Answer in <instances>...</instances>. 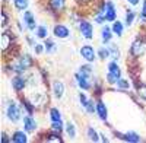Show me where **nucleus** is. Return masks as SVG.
I'll return each mask as SVG.
<instances>
[{
	"mask_svg": "<svg viewBox=\"0 0 146 143\" xmlns=\"http://www.w3.org/2000/svg\"><path fill=\"white\" fill-rule=\"evenodd\" d=\"M32 66V60H31V57L28 56V54H23V56H21V58L18 60V63L12 67L15 72H18V73H21V72H23L25 69H29Z\"/></svg>",
	"mask_w": 146,
	"mask_h": 143,
	"instance_id": "nucleus-1",
	"label": "nucleus"
},
{
	"mask_svg": "<svg viewBox=\"0 0 146 143\" xmlns=\"http://www.w3.org/2000/svg\"><path fill=\"white\" fill-rule=\"evenodd\" d=\"M130 53L133 57H140L146 53V44L140 40H136L135 42L131 44V48H130Z\"/></svg>",
	"mask_w": 146,
	"mask_h": 143,
	"instance_id": "nucleus-2",
	"label": "nucleus"
},
{
	"mask_svg": "<svg viewBox=\"0 0 146 143\" xmlns=\"http://www.w3.org/2000/svg\"><path fill=\"white\" fill-rule=\"evenodd\" d=\"M7 117H9V120H12L13 123H16L21 118V110L18 108V105L13 101L9 102V105H7Z\"/></svg>",
	"mask_w": 146,
	"mask_h": 143,
	"instance_id": "nucleus-3",
	"label": "nucleus"
},
{
	"mask_svg": "<svg viewBox=\"0 0 146 143\" xmlns=\"http://www.w3.org/2000/svg\"><path fill=\"white\" fill-rule=\"evenodd\" d=\"M80 32H82V35L86 40H91L92 37H94V28H92V25L88 22V21H80Z\"/></svg>",
	"mask_w": 146,
	"mask_h": 143,
	"instance_id": "nucleus-4",
	"label": "nucleus"
},
{
	"mask_svg": "<svg viewBox=\"0 0 146 143\" xmlns=\"http://www.w3.org/2000/svg\"><path fill=\"white\" fill-rule=\"evenodd\" d=\"M102 12H104L107 21H115V7H114L113 2H107Z\"/></svg>",
	"mask_w": 146,
	"mask_h": 143,
	"instance_id": "nucleus-5",
	"label": "nucleus"
},
{
	"mask_svg": "<svg viewBox=\"0 0 146 143\" xmlns=\"http://www.w3.org/2000/svg\"><path fill=\"white\" fill-rule=\"evenodd\" d=\"M80 54L82 57L85 58V60H88V62H94L95 60V51L91 45H85L80 48Z\"/></svg>",
	"mask_w": 146,
	"mask_h": 143,
	"instance_id": "nucleus-6",
	"label": "nucleus"
},
{
	"mask_svg": "<svg viewBox=\"0 0 146 143\" xmlns=\"http://www.w3.org/2000/svg\"><path fill=\"white\" fill-rule=\"evenodd\" d=\"M89 77L91 76H86V75H82V73H78L76 75V80H78V85L85 89V91H88L91 88V83H89Z\"/></svg>",
	"mask_w": 146,
	"mask_h": 143,
	"instance_id": "nucleus-7",
	"label": "nucleus"
},
{
	"mask_svg": "<svg viewBox=\"0 0 146 143\" xmlns=\"http://www.w3.org/2000/svg\"><path fill=\"white\" fill-rule=\"evenodd\" d=\"M54 35L58 38H67L70 35V31L64 25H56L54 26Z\"/></svg>",
	"mask_w": 146,
	"mask_h": 143,
	"instance_id": "nucleus-8",
	"label": "nucleus"
},
{
	"mask_svg": "<svg viewBox=\"0 0 146 143\" xmlns=\"http://www.w3.org/2000/svg\"><path fill=\"white\" fill-rule=\"evenodd\" d=\"M23 22L27 23V28L29 31L35 29V18H34V15L31 13V12H25V13H23Z\"/></svg>",
	"mask_w": 146,
	"mask_h": 143,
	"instance_id": "nucleus-9",
	"label": "nucleus"
},
{
	"mask_svg": "<svg viewBox=\"0 0 146 143\" xmlns=\"http://www.w3.org/2000/svg\"><path fill=\"white\" fill-rule=\"evenodd\" d=\"M23 124H25V130L28 133H32V132H35V128H36V123H35V120L31 117V115H28V117H25L23 118Z\"/></svg>",
	"mask_w": 146,
	"mask_h": 143,
	"instance_id": "nucleus-10",
	"label": "nucleus"
},
{
	"mask_svg": "<svg viewBox=\"0 0 146 143\" xmlns=\"http://www.w3.org/2000/svg\"><path fill=\"white\" fill-rule=\"evenodd\" d=\"M53 92H54V97H56V98H62L63 93H64V85H63L62 82L56 80V82L53 83Z\"/></svg>",
	"mask_w": 146,
	"mask_h": 143,
	"instance_id": "nucleus-11",
	"label": "nucleus"
},
{
	"mask_svg": "<svg viewBox=\"0 0 146 143\" xmlns=\"http://www.w3.org/2000/svg\"><path fill=\"white\" fill-rule=\"evenodd\" d=\"M96 113H98V115H100V118L101 120H107V117H108V111H107V107H105V104L104 102H98L96 104Z\"/></svg>",
	"mask_w": 146,
	"mask_h": 143,
	"instance_id": "nucleus-12",
	"label": "nucleus"
},
{
	"mask_svg": "<svg viewBox=\"0 0 146 143\" xmlns=\"http://www.w3.org/2000/svg\"><path fill=\"white\" fill-rule=\"evenodd\" d=\"M12 86H13L15 91H22L23 88H25V79L21 77V76L13 77V80H12Z\"/></svg>",
	"mask_w": 146,
	"mask_h": 143,
	"instance_id": "nucleus-13",
	"label": "nucleus"
},
{
	"mask_svg": "<svg viewBox=\"0 0 146 143\" xmlns=\"http://www.w3.org/2000/svg\"><path fill=\"white\" fill-rule=\"evenodd\" d=\"M12 44V37L7 34V32H3L2 34V50L6 51L7 50V47Z\"/></svg>",
	"mask_w": 146,
	"mask_h": 143,
	"instance_id": "nucleus-14",
	"label": "nucleus"
},
{
	"mask_svg": "<svg viewBox=\"0 0 146 143\" xmlns=\"http://www.w3.org/2000/svg\"><path fill=\"white\" fill-rule=\"evenodd\" d=\"M108 72H110V73H113L114 76H117V77L121 76V70H120V67L117 66L115 62H113V63L108 64Z\"/></svg>",
	"mask_w": 146,
	"mask_h": 143,
	"instance_id": "nucleus-15",
	"label": "nucleus"
},
{
	"mask_svg": "<svg viewBox=\"0 0 146 143\" xmlns=\"http://www.w3.org/2000/svg\"><path fill=\"white\" fill-rule=\"evenodd\" d=\"M12 140H13L15 143H25L27 142V134L23 132H16L13 134V137H12Z\"/></svg>",
	"mask_w": 146,
	"mask_h": 143,
	"instance_id": "nucleus-16",
	"label": "nucleus"
},
{
	"mask_svg": "<svg viewBox=\"0 0 146 143\" xmlns=\"http://www.w3.org/2000/svg\"><path fill=\"white\" fill-rule=\"evenodd\" d=\"M113 32L117 35V37H121V35H123V25H121L120 21H114V23H113Z\"/></svg>",
	"mask_w": 146,
	"mask_h": 143,
	"instance_id": "nucleus-17",
	"label": "nucleus"
},
{
	"mask_svg": "<svg viewBox=\"0 0 146 143\" xmlns=\"http://www.w3.org/2000/svg\"><path fill=\"white\" fill-rule=\"evenodd\" d=\"M50 5L54 10H63L64 9V0H50Z\"/></svg>",
	"mask_w": 146,
	"mask_h": 143,
	"instance_id": "nucleus-18",
	"label": "nucleus"
},
{
	"mask_svg": "<svg viewBox=\"0 0 146 143\" xmlns=\"http://www.w3.org/2000/svg\"><path fill=\"white\" fill-rule=\"evenodd\" d=\"M50 118H51V121H62L60 111H58L57 108H51V110H50Z\"/></svg>",
	"mask_w": 146,
	"mask_h": 143,
	"instance_id": "nucleus-19",
	"label": "nucleus"
},
{
	"mask_svg": "<svg viewBox=\"0 0 146 143\" xmlns=\"http://www.w3.org/2000/svg\"><path fill=\"white\" fill-rule=\"evenodd\" d=\"M62 130H63L62 121H53V124H51V132H53L54 134H60V133H62Z\"/></svg>",
	"mask_w": 146,
	"mask_h": 143,
	"instance_id": "nucleus-20",
	"label": "nucleus"
},
{
	"mask_svg": "<svg viewBox=\"0 0 146 143\" xmlns=\"http://www.w3.org/2000/svg\"><path fill=\"white\" fill-rule=\"evenodd\" d=\"M15 2V7L18 10H23L28 7V0H13Z\"/></svg>",
	"mask_w": 146,
	"mask_h": 143,
	"instance_id": "nucleus-21",
	"label": "nucleus"
},
{
	"mask_svg": "<svg viewBox=\"0 0 146 143\" xmlns=\"http://www.w3.org/2000/svg\"><path fill=\"white\" fill-rule=\"evenodd\" d=\"M111 31L113 29H110L107 26L102 29V40H104V42H110V40H111Z\"/></svg>",
	"mask_w": 146,
	"mask_h": 143,
	"instance_id": "nucleus-22",
	"label": "nucleus"
},
{
	"mask_svg": "<svg viewBox=\"0 0 146 143\" xmlns=\"http://www.w3.org/2000/svg\"><path fill=\"white\" fill-rule=\"evenodd\" d=\"M66 132H67V134L70 136V139H73L76 136V130H75V126H73L72 123H67L66 124Z\"/></svg>",
	"mask_w": 146,
	"mask_h": 143,
	"instance_id": "nucleus-23",
	"label": "nucleus"
},
{
	"mask_svg": "<svg viewBox=\"0 0 146 143\" xmlns=\"http://www.w3.org/2000/svg\"><path fill=\"white\" fill-rule=\"evenodd\" d=\"M110 56H111V57H114V58H118L120 57V50L117 48V47L114 45V44H111V45H110Z\"/></svg>",
	"mask_w": 146,
	"mask_h": 143,
	"instance_id": "nucleus-24",
	"label": "nucleus"
},
{
	"mask_svg": "<svg viewBox=\"0 0 146 143\" xmlns=\"http://www.w3.org/2000/svg\"><path fill=\"white\" fill-rule=\"evenodd\" d=\"M124 139L127 142H140V137L136 133H127V134H124Z\"/></svg>",
	"mask_w": 146,
	"mask_h": 143,
	"instance_id": "nucleus-25",
	"label": "nucleus"
},
{
	"mask_svg": "<svg viewBox=\"0 0 146 143\" xmlns=\"http://www.w3.org/2000/svg\"><path fill=\"white\" fill-rule=\"evenodd\" d=\"M36 37H38V38H45L47 37V28L44 25L36 28Z\"/></svg>",
	"mask_w": 146,
	"mask_h": 143,
	"instance_id": "nucleus-26",
	"label": "nucleus"
},
{
	"mask_svg": "<svg viewBox=\"0 0 146 143\" xmlns=\"http://www.w3.org/2000/svg\"><path fill=\"white\" fill-rule=\"evenodd\" d=\"M56 48H57V47H56V44H54L53 41L48 40V41L45 42V51H47V53H54Z\"/></svg>",
	"mask_w": 146,
	"mask_h": 143,
	"instance_id": "nucleus-27",
	"label": "nucleus"
},
{
	"mask_svg": "<svg viewBox=\"0 0 146 143\" xmlns=\"http://www.w3.org/2000/svg\"><path fill=\"white\" fill-rule=\"evenodd\" d=\"M88 136H89V140H92V142H98V134H96V132H95L92 127L88 128Z\"/></svg>",
	"mask_w": 146,
	"mask_h": 143,
	"instance_id": "nucleus-28",
	"label": "nucleus"
},
{
	"mask_svg": "<svg viewBox=\"0 0 146 143\" xmlns=\"http://www.w3.org/2000/svg\"><path fill=\"white\" fill-rule=\"evenodd\" d=\"M98 56H100V58L105 60L107 57H110V50H108V48H104V47H101L100 51H98Z\"/></svg>",
	"mask_w": 146,
	"mask_h": 143,
	"instance_id": "nucleus-29",
	"label": "nucleus"
},
{
	"mask_svg": "<svg viewBox=\"0 0 146 143\" xmlns=\"http://www.w3.org/2000/svg\"><path fill=\"white\" fill-rule=\"evenodd\" d=\"M79 73H82V75H86V76H91V75H92L91 66H88V64L82 66V67H80V72H79Z\"/></svg>",
	"mask_w": 146,
	"mask_h": 143,
	"instance_id": "nucleus-30",
	"label": "nucleus"
},
{
	"mask_svg": "<svg viewBox=\"0 0 146 143\" xmlns=\"http://www.w3.org/2000/svg\"><path fill=\"white\" fill-rule=\"evenodd\" d=\"M117 86L121 88V89H127L130 85H129V82H127V80H124V79H118V80H117Z\"/></svg>",
	"mask_w": 146,
	"mask_h": 143,
	"instance_id": "nucleus-31",
	"label": "nucleus"
},
{
	"mask_svg": "<svg viewBox=\"0 0 146 143\" xmlns=\"http://www.w3.org/2000/svg\"><path fill=\"white\" fill-rule=\"evenodd\" d=\"M120 77H117V76H114L113 73H110L108 72V75H107V82L108 83H111V85H114V83H117V80H118Z\"/></svg>",
	"mask_w": 146,
	"mask_h": 143,
	"instance_id": "nucleus-32",
	"label": "nucleus"
},
{
	"mask_svg": "<svg viewBox=\"0 0 146 143\" xmlns=\"http://www.w3.org/2000/svg\"><path fill=\"white\" fill-rule=\"evenodd\" d=\"M137 93H139V97L146 99V85H140L139 89H137Z\"/></svg>",
	"mask_w": 146,
	"mask_h": 143,
	"instance_id": "nucleus-33",
	"label": "nucleus"
},
{
	"mask_svg": "<svg viewBox=\"0 0 146 143\" xmlns=\"http://www.w3.org/2000/svg\"><path fill=\"white\" fill-rule=\"evenodd\" d=\"M85 108H86V111H88L89 114H94V111L96 110L95 107H94V101H92V99L88 101V104H86V107H85Z\"/></svg>",
	"mask_w": 146,
	"mask_h": 143,
	"instance_id": "nucleus-34",
	"label": "nucleus"
},
{
	"mask_svg": "<svg viewBox=\"0 0 146 143\" xmlns=\"http://www.w3.org/2000/svg\"><path fill=\"white\" fill-rule=\"evenodd\" d=\"M133 19H135V13H133V12H127V15H126V23L127 25H131Z\"/></svg>",
	"mask_w": 146,
	"mask_h": 143,
	"instance_id": "nucleus-35",
	"label": "nucleus"
},
{
	"mask_svg": "<svg viewBox=\"0 0 146 143\" xmlns=\"http://www.w3.org/2000/svg\"><path fill=\"white\" fill-rule=\"evenodd\" d=\"M79 99H80V104H82L83 107H86V104H88V101H89V99H86V97H85L83 93L79 95Z\"/></svg>",
	"mask_w": 146,
	"mask_h": 143,
	"instance_id": "nucleus-36",
	"label": "nucleus"
},
{
	"mask_svg": "<svg viewBox=\"0 0 146 143\" xmlns=\"http://www.w3.org/2000/svg\"><path fill=\"white\" fill-rule=\"evenodd\" d=\"M47 142H62V139H60V134H54L50 139H47Z\"/></svg>",
	"mask_w": 146,
	"mask_h": 143,
	"instance_id": "nucleus-37",
	"label": "nucleus"
},
{
	"mask_svg": "<svg viewBox=\"0 0 146 143\" xmlns=\"http://www.w3.org/2000/svg\"><path fill=\"white\" fill-rule=\"evenodd\" d=\"M7 23V16H6V13L3 12V15H2V26H5Z\"/></svg>",
	"mask_w": 146,
	"mask_h": 143,
	"instance_id": "nucleus-38",
	"label": "nucleus"
},
{
	"mask_svg": "<svg viewBox=\"0 0 146 143\" xmlns=\"http://www.w3.org/2000/svg\"><path fill=\"white\" fill-rule=\"evenodd\" d=\"M42 50H44V48H42V45H35V53H36V54H41Z\"/></svg>",
	"mask_w": 146,
	"mask_h": 143,
	"instance_id": "nucleus-39",
	"label": "nucleus"
},
{
	"mask_svg": "<svg viewBox=\"0 0 146 143\" xmlns=\"http://www.w3.org/2000/svg\"><path fill=\"white\" fill-rule=\"evenodd\" d=\"M142 16L146 18V0L143 2V7H142Z\"/></svg>",
	"mask_w": 146,
	"mask_h": 143,
	"instance_id": "nucleus-40",
	"label": "nucleus"
},
{
	"mask_svg": "<svg viewBox=\"0 0 146 143\" xmlns=\"http://www.w3.org/2000/svg\"><path fill=\"white\" fill-rule=\"evenodd\" d=\"M127 2H129L130 5H137V3H139V0H127Z\"/></svg>",
	"mask_w": 146,
	"mask_h": 143,
	"instance_id": "nucleus-41",
	"label": "nucleus"
},
{
	"mask_svg": "<svg viewBox=\"0 0 146 143\" xmlns=\"http://www.w3.org/2000/svg\"><path fill=\"white\" fill-rule=\"evenodd\" d=\"M2 136H3V139H2V140H3L5 143H7V142H9V139H7V136H6V133H3Z\"/></svg>",
	"mask_w": 146,
	"mask_h": 143,
	"instance_id": "nucleus-42",
	"label": "nucleus"
},
{
	"mask_svg": "<svg viewBox=\"0 0 146 143\" xmlns=\"http://www.w3.org/2000/svg\"><path fill=\"white\" fill-rule=\"evenodd\" d=\"M82 3H86V2H91V0H80Z\"/></svg>",
	"mask_w": 146,
	"mask_h": 143,
	"instance_id": "nucleus-43",
	"label": "nucleus"
}]
</instances>
